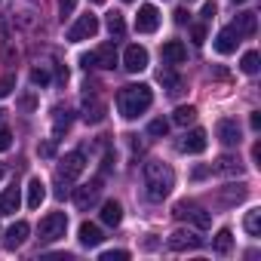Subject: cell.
Wrapping results in <instances>:
<instances>
[{
    "instance_id": "cell-2",
    "label": "cell",
    "mask_w": 261,
    "mask_h": 261,
    "mask_svg": "<svg viewBox=\"0 0 261 261\" xmlns=\"http://www.w3.org/2000/svg\"><path fill=\"white\" fill-rule=\"evenodd\" d=\"M145 188H148V200H154V203L166 200L169 191L175 188V172H172V166H166V163H160V160L145 163Z\"/></svg>"
},
{
    "instance_id": "cell-3",
    "label": "cell",
    "mask_w": 261,
    "mask_h": 261,
    "mask_svg": "<svg viewBox=\"0 0 261 261\" xmlns=\"http://www.w3.org/2000/svg\"><path fill=\"white\" fill-rule=\"evenodd\" d=\"M83 169H86V157H83V151H71V154H65V157L59 160L56 181H59V185H71V181H77V178L83 175Z\"/></svg>"
},
{
    "instance_id": "cell-47",
    "label": "cell",
    "mask_w": 261,
    "mask_h": 261,
    "mask_svg": "<svg viewBox=\"0 0 261 261\" xmlns=\"http://www.w3.org/2000/svg\"><path fill=\"white\" fill-rule=\"evenodd\" d=\"M0 178H4V166H0Z\"/></svg>"
},
{
    "instance_id": "cell-5",
    "label": "cell",
    "mask_w": 261,
    "mask_h": 261,
    "mask_svg": "<svg viewBox=\"0 0 261 261\" xmlns=\"http://www.w3.org/2000/svg\"><path fill=\"white\" fill-rule=\"evenodd\" d=\"M95 34H98V16L86 13V16H80V19L71 25L68 40H71V43H80V40H89V37H95Z\"/></svg>"
},
{
    "instance_id": "cell-36",
    "label": "cell",
    "mask_w": 261,
    "mask_h": 261,
    "mask_svg": "<svg viewBox=\"0 0 261 261\" xmlns=\"http://www.w3.org/2000/svg\"><path fill=\"white\" fill-rule=\"evenodd\" d=\"M215 13H218L215 0H206V4H203V19H206V22H212V19H215Z\"/></svg>"
},
{
    "instance_id": "cell-28",
    "label": "cell",
    "mask_w": 261,
    "mask_h": 261,
    "mask_svg": "<svg viewBox=\"0 0 261 261\" xmlns=\"http://www.w3.org/2000/svg\"><path fill=\"white\" fill-rule=\"evenodd\" d=\"M108 31H111V37H123V34H126L123 13H108Z\"/></svg>"
},
{
    "instance_id": "cell-48",
    "label": "cell",
    "mask_w": 261,
    "mask_h": 261,
    "mask_svg": "<svg viewBox=\"0 0 261 261\" xmlns=\"http://www.w3.org/2000/svg\"><path fill=\"white\" fill-rule=\"evenodd\" d=\"M126 4H133V0H126Z\"/></svg>"
},
{
    "instance_id": "cell-30",
    "label": "cell",
    "mask_w": 261,
    "mask_h": 261,
    "mask_svg": "<svg viewBox=\"0 0 261 261\" xmlns=\"http://www.w3.org/2000/svg\"><path fill=\"white\" fill-rule=\"evenodd\" d=\"M160 83L169 86V92H181V77H175L172 71H160Z\"/></svg>"
},
{
    "instance_id": "cell-41",
    "label": "cell",
    "mask_w": 261,
    "mask_h": 261,
    "mask_svg": "<svg viewBox=\"0 0 261 261\" xmlns=\"http://www.w3.org/2000/svg\"><path fill=\"white\" fill-rule=\"evenodd\" d=\"M40 154H43V157H53V154H56V142H46V145H40Z\"/></svg>"
},
{
    "instance_id": "cell-14",
    "label": "cell",
    "mask_w": 261,
    "mask_h": 261,
    "mask_svg": "<svg viewBox=\"0 0 261 261\" xmlns=\"http://www.w3.org/2000/svg\"><path fill=\"white\" fill-rule=\"evenodd\" d=\"M28 233H31L28 221H16V224H10V230L4 233V237H7V240H4V246H7V249H19V246L28 240Z\"/></svg>"
},
{
    "instance_id": "cell-6",
    "label": "cell",
    "mask_w": 261,
    "mask_h": 261,
    "mask_svg": "<svg viewBox=\"0 0 261 261\" xmlns=\"http://www.w3.org/2000/svg\"><path fill=\"white\" fill-rule=\"evenodd\" d=\"M166 246H169L172 252H188V249H200V246H203V237H197L194 230L178 227V230H172V233H169Z\"/></svg>"
},
{
    "instance_id": "cell-31",
    "label": "cell",
    "mask_w": 261,
    "mask_h": 261,
    "mask_svg": "<svg viewBox=\"0 0 261 261\" xmlns=\"http://www.w3.org/2000/svg\"><path fill=\"white\" fill-rule=\"evenodd\" d=\"M148 133H151V136H166V133H169V120H163V117L154 120V123L148 126Z\"/></svg>"
},
{
    "instance_id": "cell-25",
    "label": "cell",
    "mask_w": 261,
    "mask_h": 261,
    "mask_svg": "<svg viewBox=\"0 0 261 261\" xmlns=\"http://www.w3.org/2000/svg\"><path fill=\"white\" fill-rule=\"evenodd\" d=\"M197 120V108H191V105H181V108H175V114H172V123L175 126H188V123H194Z\"/></svg>"
},
{
    "instance_id": "cell-40",
    "label": "cell",
    "mask_w": 261,
    "mask_h": 261,
    "mask_svg": "<svg viewBox=\"0 0 261 261\" xmlns=\"http://www.w3.org/2000/svg\"><path fill=\"white\" fill-rule=\"evenodd\" d=\"M80 65H83L86 71H89V68H95V56H92V53H86V56L80 59Z\"/></svg>"
},
{
    "instance_id": "cell-27",
    "label": "cell",
    "mask_w": 261,
    "mask_h": 261,
    "mask_svg": "<svg viewBox=\"0 0 261 261\" xmlns=\"http://www.w3.org/2000/svg\"><path fill=\"white\" fill-rule=\"evenodd\" d=\"M71 120H74L71 111H62V108H59V111H56V120H53V133H56V136L68 133V129H71Z\"/></svg>"
},
{
    "instance_id": "cell-13",
    "label": "cell",
    "mask_w": 261,
    "mask_h": 261,
    "mask_svg": "<svg viewBox=\"0 0 261 261\" xmlns=\"http://www.w3.org/2000/svg\"><path fill=\"white\" fill-rule=\"evenodd\" d=\"M237 43H240V34L227 25V28H221V31H218V37H215V53L230 56V53H237Z\"/></svg>"
},
{
    "instance_id": "cell-34",
    "label": "cell",
    "mask_w": 261,
    "mask_h": 261,
    "mask_svg": "<svg viewBox=\"0 0 261 261\" xmlns=\"http://www.w3.org/2000/svg\"><path fill=\"white\" fill-rule=\"evenodd\" d=\"M123 258H129V252H123V249H111V252H101V261H123Z\"/></svg>"
},
{
    "instance_id": "cell-8",
    "label": "cell",
    "mask_w": 261,
    "mask_h": 261,
    "mask_svg": "<svg viewBox=\"0 0 261 261\" xmlns=\"http://www.w3.org/2000/svg\"><path fill=\"white\" fill-rule=\"evenodd\" d=\"M175 218H191L200 230H206L209 224H212V215L206 212V209H200V206H194V203H178L175 206V212H172Z\"/></svg>"
},
{
    "instance_id": "cell-7",
    "label": "cell",
    "mask_w": 261,
    "mask_h": 261,
    "mask_svg": "<svg viewBox=\"0 0 261 261\" xmlns=\"http://www.w3.org/2000/svg\"><path fill=\"white\" fill-rule=\"evenodd\" d=\"M98 197H101V181L95 178V181H89V185H83V188L74 191V206L80 212H86V209H92L98 203Z\"/></svg>"
},
{
    "instance_id": "cell-42",
    "label": "cell",
    "mask_w": 261,
    "mask_h": 261,
    "mask_svg": "<svg viewBox=\"0 0 261 261\" xmlns=\"http://www.w3.org/2000/svg\"><path fill=\"white\" fill-rule=\"evenodd\" d=\"M209 172H212L209 166H197V169H194V178H203V175H209Z\"/></svg>"
},
{
    "instance_id": "cell-22",
    "label": "cell",
    "mask_w": 261,
    "mask_h": 261,
    "mask_svg": "<svg viewBox=\"0 0 261 261\" xmlns=\"http://www.w3.org/2000/svg\"><path fill=\"white\" fill-rule=\"evenodd\" d=\"M209 169H215V172H221V175H240V172H243V166H240L237 157H218L215 166H209Z\"/></svg>"
},
{
    "instance_id": "cell-17",
    "label": "cell",
    "mask_w": 261,
    "mask_h": 261,
    "mask_svg": "<svg viewBox=\"0 0 261 261\" xmlns=\"http://www.w3.org/2000/svg\"><path fill=\"white\" fill-rule=\"evenodd\" d=\"M83 120H86V123H101V120H105V105H101L95 95H92V98H89V95L83 98Z\"/></svg>"
},
{
    "instance_id": "cell-23",
    "label": "cell",
    "mask_w": 261,
    "mask_h": 261,
    "mask_svg": "<svg viewBox=\"0 0 261 261\" xmlns=\"http://www.w3.org/2000/svg\"><path fill=\"white\" fill-rule=\"evenodd\" d=\"M77 233H80V243H83V246H98V243L105 240V237H101V230H98L95 224H89V221H83Z\"/></svg>"
},
{
    "instance_id": "cell-38",
    "label": "cell",
    "mask_w": 261,
    "mask_h": 261,
    "mask_svg": "<svg viewBox=\"0 0 261 261\" xmlns=\"http://www.w3.org/2000/svg\"><path fill=\"white\" fill-rule=\"evenodd\" d=\"M13 86H16V80H13V77H4V80H0V98H4Z\"/></svg>"
},
{
    "instance_id": "cell-44",
    "label": "cell",
    "mask_w": 261,
    "mask_h": 261,
    "mask_svg": "<svg viewBox=\"0 0 261 261\" xmlns=\"http://www.w3.org/2000/svg\"><path fill=\"white\" fill-rule=\"evenodd\" d=\"M175 22H178V25H185V22H188V13H185V10H178V13H175Z\"/></svg>"
},
{
    "instance_id": "cell-19",
    "label": "cell",
    "mask_w": 261,
    "mask_h": 261,
    "mask_svg": "<svg viewBox=\"0 0 261 261\" xmlns=\"http://www.w3.org/2000/svg\"><path fill=\"white\" fill-rule=\"evenodd\" d=\"M25 191H28V209H40V203L46 200V185L40 178H31Z\"/></svg>"
},
{
    "instance_id": "cell-12",
    "label": "cell",
    "mask_w": 261,
    "mask_h": 261,
    "mask_svg": "<svg viewBox=\"0 0 261 261\" xmlns=\"http://www.w3.org/2000/svg\"><path fill=\"white\" fill-rule=\"evenodd\" d=\"M206 145H209V139H206L203 129H191V133L178 142V151H185V154H203Z\"/></svg>"
},
{
    "instance_id": "cell-21",
    "label": "cell",
    "mask_w": 261,
    "mask_h": 261,
    "mask_svg": "<svg viewBox=\"0 0 261 261\" xmlns=\"http://www.w3.org/2000/svg\"><path fill=\"white\" fill-rule=\"evenodd\" d=\"M101 221H105L108 227H117V224L123 221V206H120L117 200H108V203H101Z\"/></svg>"
},
{
    "instance_id": "cell-18",
    "label": "cell",
    "mask_w": 261,
    "mask_h": 261,
    "mask_svg": "<svg viewBox=\"0 0 261 261\" xmlns=\"http://www.w3.org/2000/svg\"><path fill=\"white\" fill-rule=\"evenodd\" d=\"M92 56H95V68H108V71H111V68L117 65V49H114V43H101Z\"/></svg>"
},
{
    "instance_id": "cell-29",
    "label": "cell",
    "mask_w": 261,
    "mask_h": 261,
    "mask_svg": "<svg viewBox=\"0 0 261 261\" xmlns=\"http://www.w3.org/2000/svg\"><path fill=\"white\" fill-rule=\"evenodd\" d=\"M240 68H243L246 74H258V53H255V49H249V53L243 56V62H240Z\"/></svg>"
},
{
    "instance_id": "cell-26",
    "label": "cell",
    "mask_w": 261,
    "mask_h": 261,
    "mask_svg": "<svg viewBox=\"0 0 261 261\" xmlns=\"http://www.w3.org/2000/svg\"><path fill=\"white\" fill-rule=\"evenodd\" d=\"M243 227H246V233H249V237H258V233H261V209H249V212H246Z\"/></svg>"
},
{
    "instance_id": "cell-43",
    "label": "cell",
    "mask_w": 261,
    "mask_h": 261,
    "mask_svg": "<svg viewBox=\"0 0 261 261\" xmlns=\"http://www.w3.org/2000/svg\"><path fill=\"white\" fill-rule=\"evenodd\" d=\"M252 160L261 166V145H255V148H252Z\"/></svg>"
},
{
    "instance_id": "cell-15",
    "label": "cell",
    "mask_w": 261,
    "mask_h": 261,
    "mask_svg": "<svg viewBox=\"0 0 261 261\" xmlns=\"http://www.w3.org/2000/svg\"><path fill=\"white\" fill-rule=\"evenodd\" d=\"M240 37H252L255 34V28H258V19H255V13H240L237 19H233V25H230Z\"/></svg>"
},
{
    "instance_id": "cell-4",
    "label": "cell",
    "mask_w": 261,
    "mask_h": 261,
    "mask_svg": "<svg viewBox=\"0 0 261 261\" xmlns=\"http://www.w3.org/2000/svg\"><path fill=\"white\" fill-rule=\"evenodd\" d=\"M65 230H68V215H65V212H49V215H43V218H40V227H37L40 243H56V240L65 237Z\"/></svg>"
},
{
    "instance_id": "cell-49",
    "label": "cell",
    "mask_w": 261,
    "mask_h": 261,
    "mask_svg": "<svg viewBox=\"0 0 261 261\" xmlns=\"http://www.w3.org/2000/svg\"><path fill=\"white\" fill-rule=\"evenodd\" d=\"M185 4H191V0H185Z\"/></svg>"
},
{
    "instance_id": "cell-16",
    "label": "cell",
    "mask_w": 261,
    "mask_h": 261,
    "mask_svg": "<svg viewBox=\"0 0 261 261\" xmlns=\"http://www.w3.org/2000/svg\"><path fill=\"white\" fill-rule=\"evenodd\" d=\"M163 59H166L169 65H181V62L188 59L185 43H181V40H166V43H163Z\"/></svg>"
},
{
    "instance_id": "cell-33",
    "label": "cell",
    "mask_w": 261,
    "mask_h": 261,
    "mask_svg": "<svg viewBox=\"0 0 261 261\" xmlns=\"http://www.w3.org/2000/svg\"><path fill=\"white\" fill-rule=\"evenodd\" d=\"M13 148V133L7 126H0V151H10Z\"/></svg>"
},
{
    "instance_id": "cell-20",
    "label": "cell",
    "mask_w": 261,
    "mask_h": 261,
    "mask_svg": "<svg viewBox=\"0 0 261 261\" xmlns=\"http://www.w3.org/2000/svg\"><path fill=\"white\" fill-rule=\"evenodd\" d=\"M19 203H22L19 188H16V185H13V188H7V191H4V197H0V215H13V212H19Z\"/></svg>"
},
{
    "instance_id": "cell-37",
    "label": "cell",
    "mask_w": 261,
    "mask_h": 261,
    "mask_svg": "<svg viewBox=\"0 0 261 261\" xmlns=\"http://www.w3.org/2000/svg\"><path fill=\"white\" fill-rule=\"evenodd\" d=\"M191 37H194V43H203V40H206V28H203V25H194V28H191Z\"/></svg>"
},
{
    "instance_id": "cell-9",
    "label": "cell",
    "mask_w": 261,
    "mask_h": 261,
    "mask_svg": "<svg viewBox=\"0 0 261 261\" xmlns=\"http://www.w3.org/2000/svg\"><path fill=\"white\" fill-rule=\"evenodd\" d=\"M123 68H126L129 74L145 71V68H148V49H145V46H139V43L126 46V53H123Z\"/></svg>"
},
{
    "instance_id": "cell-45",
    "label": "cell",
    "mask_w": 261,
    "mask_h": 261,
    "mask_svg": "<svg viewBox=\"0 0 261 261\" xmlns=\"http://www.w3.org/2000/svg\"><path fill=\"white\" fill-rule=\"evenodd\" d=\"M92 4H105V0H92Z\"/></svg>"
},
{
    "instance_id": "cell-1",
    "label": "cell",
    "mask_w": 261,
    "mask_h": 261,
    "mask_svg": "<svg viewBox=\"0 0 261 261\" xmlns=\"http://www.w3.org/2000/svg\"><path fill=\"white\" fill-rule=\"evenodd\" d=\"M151 105H154V92H151V86H145V83L123 86L120 95H117V108H120V114H123L126 120L142 117Z\"/></svg>"
},
{
    "instance_id": "cell-32",
    "label": "cell",
    "mask_w": 261,
    "mask_h": 261,
    "mask_svg": "<svg viewBox=\"0 0 261 261\" xmlns=\"http://www.w3.org/2000/svg\"><path fill=\"white\" fill-rule=\"evenodd\" d=\"M31 83H34V86H46V83H49V71H46V68H34V71H31Z\"/></svg>"
},
{
    "instance_id": "cell-11",
    "label": "cell",
    "mask_w": 261,
    "mask_h": 261,
    "mask_svg": "<svg viewBox=\"0 0 261 261\" xmlns=\"http://www.w3.org/2000/svg\"><path fill=\"white\" fill-rule=\"evenodd\" d=\"M157 28H160V13H157V7L145 4L139 10V16H136V31L139 34H154Z\"/></svg>"
},
{
    "instance_id": "cell-24",
    "label": "cell",
    "mask_w": 261,
    "mask_h": 261,
    "mask_svg": "<svg viewBox=\"0 0 261 261\" xmlns=\"http://www.w3.org/2000/svg\"><path fill=\"white\" fill-rule=\"evenodd\" d=\"M212 249H215L218 255H227V252L233 249V233H230L227 227H221V230L215 233V240H212Z\"/></svg>"
},
{
    "instance_id": "cell-10",
    "label": "cell",
    "mask_w": 261,
    "mask_h": 261,
    "mask_svg": "<svg viewBox=\"0 0 261 261\" xmlns=\"http://www.w3.org/2000/svg\"><path fill=\"white\" fill-rule=\"evenodd\" d=\"M215 133H218V142L224 148H240V142H243V133H240V123L237 120H218Z\"/></svg>"
},
{
    "instance_id": "cell-35",
    "label": "cell",
    "mask_w": 261,
    "mask_h": 261,
    "mask_svg": "<svg viewBox=\"0 0 261 261\" xmlns=\"http://www.w3.org/2000/svg\"><path fill=\"white\" fill-rule=\"evenodd\" d=\"M74 10H77V0H59V13H62V19L71 16Z\"/></svg>"
},
{
    "instance_id": "cell-46",
    "label": "cell",
    "mask_w": 261,
    "mask_h": 261,
    "mask_svg": "<svg viewBox=\"0 0 261 261\" xmlns=\"http://www.w3.org/2000/svg\"><path fill=\"white\" fill-rule=\"evenodd\" d=\"M233 4H246V0H233Z\"/></svg>"
},
{
    "instance_id": "cell-39",
    "label": "cell",
    "mask_w": 261,
    "mask_h": 261,
    "mask_svg": "<svg viewBox=\"0 0 261 261\" xmlns=\"http://www.w3.org/2000/svg\"><path fill=\"white\" fill-rule=\"evenodd\" d=\"M249 126L255 129V133L261 129V114H258V111H252V114H249Z\"/></svg>"
}]
</instances>
